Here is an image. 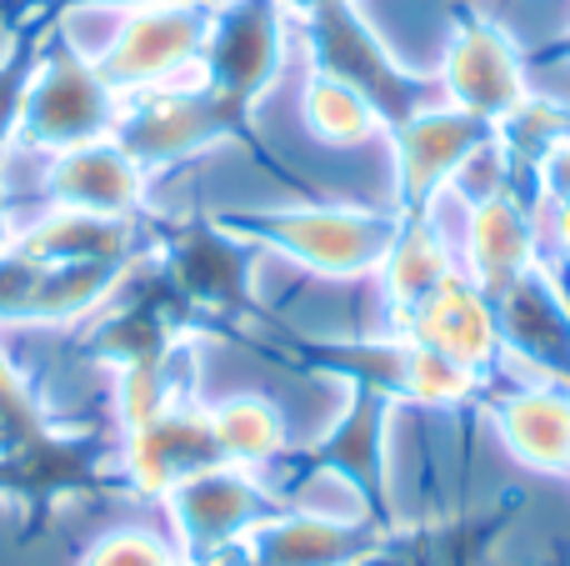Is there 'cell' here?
I'll list each match as a JSON object with an SVG mask.
<instances>
[{
  "label": "cell",
  "mask_w": 570,
  "mask_h": 566,
  "mask_svg": "<svg viewBox=\"0 0 570 566\" xmlns=\"http://www.w3.org/2000/svg\"><path fill=\"white\" fill-rule=\"evenodd\" d=\"M226 231L250 241L256 251H276L301 271L325 281L375 276L391 256L405 226V211H365V206H266V211H216Z\"/></svg>",
  "instance_id": "6da1fadb"
},
{
  "label": "cell",
  "mask_w": 570,
  "mask_h": 566,
  "mask_svg": "<svg viewBox=\"0 0 570 566\" xmlns=\"http://www.w3.org/2000/svg\"><path fill=\"white\" fill-rule=\"evenodd\" d=\"M295 30H301V46H305V56H311V70L361 90L385 130L411 120L415 110L445 100L441 80L415 76L411 66H401V60L391 56V46H385L371 20L355 10V0H325V6L295 16Z\"/></svg>",
  "instance_id": "7a4b0ae2"
},
{
  "label": "cell",
  "mask_w": 570,
  "mask_h": 566,
  "mask_svg": "<svg viewBox=\"0 0 570 566\" xmlns=\"http://www.w3.org/2000/svg\"><path fill=\"white\" fill-rule=\"evenodd\" d=\"M110 136L146 170L176 166V160H190L210 146H226V140L261 150L256 116L216 96L206 80H176V86L120 96V116Z\"/></svg>",
  "instance_id": "3957f363"
},
{
  "label": "cell",
  "mask_w": 570,
  "mask_h": 566,
  "mask_svg": "<svg viewBox=\"0 0 570 566\" xmlns=\"http://www.w3.org/2000/svg\"><path fill=\"white\" fill-rule=\"evenodd\" d=\"M391 417L395 401L381 391H351L345 411L315 437L305 451H285L276 467H291L295 477H335L365 501V517L375 531L401 537L391 491Z\"/></svg>",
  "instance_id": "277c9868"
},
{
  "label": "cell",
  "mask_w": 570,
  "mask_h": 566,
  "mask_svg": "<svg viewBox=\"0 0 570 566\" xmlns=\"http://www.w3.org/2000/svg\"><path fill=\"white\" fill-rule=\"evenodd\" d=\"M210 10L216 0H166V6L120 10V26L110 46L100 50L96 70L116 96L200 80V50L210 36Z\"/></svg>",
  "instance_id": "5b68a950"
},
{
  "label": "cell",
  "mask_w": 570,
  "mask_h": 566,
  "mask_svg": "<svg viewBox=\"0 0 570 566\" xmlns=\"http://www.w3.org/2000/svg\"><path fill=\"white\" fill-rule=\"evenodd\" d=\"M116 116H120V96L106 86L96 60L80 56L66 40L40 46L36 76H30L16 120V136L26 146L70 150L86 146V140H106L116 130Z\"/></svg>",
  "instance_id": "8992f818"
},
{
  "label": "cell",
  "mask_w": 570,
  "mask_h": 566,
  "mask_svg": "<svg viewBox=\"0 0 570 566\" xmlns=\"http://www.w3.org/2000/svg\"><path fill=\"white\" fill-rule=\"evenodd\" d=\"M291 10L281 0H216L200 50V80L230 106L250 110L271 96L291 50Z\"/></svg>",
  "instance_id": "52a82bcc"
},
{
  "label": "cell",
  "mask_w": 570,
  "mask_h": 566,
  "mask_svg": "<svg viewBox=\"0 0 570 566\" xmlns=\"http://www.w3.org/2000/svg\"><path fill=\"white\" fill-rule=\"evenodd\" d=\"M435 80H441V96L451 106L471 110L481 120H495V126L535 96L521 46L505 36L501 20L485 16L471 0L451 6V46H445Z\"/></svg>",
  "instance_id": "ba28073f"
},
{
  "label": "cell",
  "mask_w": 570,
  "mask_h": 566,
  "mask_svg": "<svg viewBox=\"0 0 570 566\" xmlns=\"http://www.w3.org/2000/svg\"><path fill=\"white\" fill-rule=\"evenodd\" d=\"M385 140L395 156V211L411 216V211L431 206L441 191H451L471 160L495 150V120L471 116L451 100H435L385 130Z\"/></svg>",
  "instance_id": "9c48e42d"
},
{
  "label": "cell",
  "mask_w": 570,
  "mask_h": 566,
  "mask_svg": "<svg viewBox=\"0 0 570 566\" xmlns=\"http://www.w3.org/2000/svg\"><path fill=\"white\" fill-rule=\"evenodd\" d=\"M256 261L261 251L226 231L216 216H190L166 231L160 276L180 291L190 311L210 316H250L256 311Z\"/></svg>",
  "instance_id": "30bf717a"
},
{
  "label": "cell",
  "mask_w": 570,
  "mask_h": 566,
  "mask_svg": "<svg viewBox=\"0 0 570 566\" xmlns=\"http://www.w3.org/2000/svg\"><path fill=\"white\" fill-rule=\"evenodd\" d=\"M501 321V377L570 391V301L551 261L531 266L495 296Z\"/></svg>",
  "instance_id": "8fae6325"
},
{
  "label": "cell",
  "mask_w": 570,
  "mask_h": 566,
  "mask_svg": "<svg viewBox=\"0 0 570 566\" xmlns=\"http://www.w3.org/2000/svg\"><path fill=\"white\" fill-rule=\"evenodd\" d=\"M546 261L541 206L521 191L495 186L485 196L465 201V236H461V271L485 291L501 296L511 281H521L531 266Z\"/></svg>",
  "instance_id": "7c38bea8"
},
{
  "label": "cell",
  "mask_w": 570,
  "mask_h": 566,
  "mask_svg": "<svg viewBox=\"0 0 570 566\" xmlns=\"http://www.w3.org/2000/svg\"><path fill=\"white\" fill-rule=\"evenodd\" d=\"M166 501H170V517H176L186 557H200L210 547L250 537L256 521H266L271 511L285 507V491L261 481L250 467H230L226 461V467H210L200 477H186Z\"/></svg>",
  "instance_id": "4fadbf2b"
},
{
  "label": "cell",
  "mask_w": 570,
  "mask_h": 566,
  "mask_svg": "<svg viewBox=\"0 0 570 566\" xmlns=\"http://www.w3.org/2000/svg\"><path fill=\"white\" fill-rule=\"evenodd\" d=\"M395 336L415 341V347L435 351V357L455 361V367L475 371V377H501V321H495V301L475 286L465 271L445 276V286L405 321Z\"/></svg>",
  "instance_id": "5bb4252c"
},
{
  "label": "cell",
  "mask_w": 570,
  "mask_h": 566,
  "mask_svg": "<svg viewBox=\"0 0 570 566\" xmlns=\"http://www.w3.org/2000/svg\"><path fill=\"white\" fill-rule=\"evenodd\" d=\"M481 411L521 467L541 477H570V391L495 377V391L491 381L481 391Z\"/></svg>",
  "instance_id": "9a60e30c"
},
{
  "label": "cell",
  "mask_w": 570,
  "mask_h": 566,
  "mask_svg": "<svg viewBox=\"0 0 570 566\" xmlns=\"http://www.w3.org/2000/svg\"><path fill=\"white\" fill-rule=\"evenodd\" d=\"M210 467H226L210 407L176 401L156 421L126 431V477L140 497H170L186 477H200Z\"/></svg>",
  "instance_id": "2e32d148"
},
{
  "label": "cell",
  "mask_w": 570,
  "mask_h": 566,
  "mask_svg": "<svg viewBox=\"0 0 570 566\" xmlns=\"http://www.w3.org/2000/svg\"><path fill=\"white\" fill-rule=\"evenodd\" d=\"M395 537L375 531L371 521L325 517L311 507H281L250 527L256 566H371L385 557Z\"/></svg>",
  "instance_id": "e0dca14e"
},
{
  "label": "cell",
  "mask_w": 570,
  "mask_h": 566,
  "mask_svg": "<svg viewBox=\"0 0 570 566\" xmlns=\"http://www.w3.org/2000/svg\"><path fill=\"white\" fill-rule=\"evenodd\" d=\"M276 351L295 371L311 377H331L351 391H381L395 407H411V341L381 331V336H295V331H276Z\"/></svg>",
  "instance_id": "ac0fdd59"
},
{
  "label": "cell",
  "mask_w": 570,
  "mask_h": 566,
  "mask_svg": "<svg viewBox=\"0 0 570 566\" xmlns=\"http://www.w3.org/2000/svg\"><path fill=\"white\" fill-rule=\"evenodd\" d=\"M455 271H461V251H455V241L445 236L441 196H435L425 211H411V216H405L391 256H385L381 271H375L381 301H385V331H401Z\"/></svg>",
  "instance_id": "d6986e66"
},
{
  "label": "cell",
  "mask_w": 570,
  "mask_h": 566,
  "mask_svg": "<svg viewBox=\"0 0 570 566\" xmlns=\"http://www.w3.org/2000/svg\"><path fill=\"white\" fill-rule=\"evenodd\" d=\"M146 176L136 156L116 146V136L86 140V146L56 150L50 166V196L66 211H90V216H136L146 201Z\"/></svg>",
  "instance_id": "ffe728a7"
},
{
  "label": "cell",
  "mask_w": 570,
  "mask_h": 566,
  "mask_svg": "<svg viewBox=\"0 0 570 566\" xmlns=\"http://www.w3.org/2000/svg\"><path fill=\"white\" fill-rule=\"evenodd\" d=\"M20 261H56V266H76V261H130L136 256V216H90V211L56 206L26 241L16 246Z\"/></svg>",
  "instance_id": "44dd1931"
},
{
  "label": "cell",
  "mask_w": 570,
  "mask_h": 566,
  "mask_svg": "<svg viewBox=\"0 0 570 566\" xmlns=\"http://www.w3.org/2000/svg\"><path fill=\"white\" fill-rule=\"evenodd\" d=\"M210 427H216L220 457L230 467H276L285 457V417L276 411V401L256 397V391H240L210 407Z\"/></svg>",
  "instance_id": "7402d4cb"
},
{
  "label": "cell",
  "mask_w": 570,
  "mask_h": 566,
  "mask_svg": "<svg viewBox=\"0 0 570 566\" xmlns=\"http://www.w3.org/2000/svg\"><path fill=\"white\" fill-rule=\"evenodd\" d=\"M301 120L321 146H335V150L371 146L375 136H385V126L371 110V100H365L361 90H351L345 80L321 76V70H311L301 86Z\"/></svg>",
  "instance_id": "603a6c76"
},
{
  "label": "cell",
  "mask_w": 570,
  "mask_h": 566,
  "mask_svg": "<svg viewBox=\"0 0 570 566\" xmlns=\"http://www.w3.org/2000/svg\"><path fill=\"white\" fill-rule=\"evenodd\" d=\"M170 562H176V552H170L166 541L156 537V531L126 527V531H110V537H100L80 566H170Z\"/></svg>",
  "instance_id": "cb8c5ba5"
},
{
  "label": "cell",
  "mask_w": 570,
  "mask_h": 566,
  "mask_svg": "<svg viewBox=\"0 0 570 566\" xmlns=\"http://www.w3.org/2000/svg\"><path fill=\"white\" fill-rule=\"evenodd\" d=\"M30 437H40V417H36V407H30L20 377L6 367V357H0V451L26 447Z\"/></svg>",
  "instance_id": "d4e9b609"
},
{
  "label": "cell",
  "mask_w": 570,
  "mask_h": 566,
  "mask_svg": "<svg viewBox=\"0 0 570 566\" xmlns=\"http://www.w3.org/2000/svg\"><path fill=\"white\" fill-rule=\"evenodd\" d=\"M535 196H541V206L570 201V130L556 136L535 160Z\"/></svg>",
  "instance_id": "484cf974"
},
{
  "label": "cell",
  "mask_w": 570,
  "mask_h": 566,
  "mask_svg": "<svg viewBox=\"0 0 570 566\" xmlns=\"http://www.w3.org/2000/svg\"><path fill=\"white\" fill-rule=\"evenodd\" d=\"M541 236H546V256L570 266V201L541 206Z\"/></svg>",
  "instance_id": "4316f807"
},
{
  "label": "cell",
  "mask_w": 570,
  "mask_h": 566,
  "mask_svg": "<svg viewBox=\"0 0 570 566\" xmlns=\"http://www.w3.org/2000/svg\"><path fill=\"white\" fill-rule=\"evenodd\" d=\"M100 6H116V10H140V6H166V0H100Z\"/></svg>",
  "instance_id": "83f0119b"
},
{
  "label": "cell",
  "mask_w": 570,
  "mask_h": 566,
  "mask_svg": "<svg viewBox=\"0 0 570 566\" xmlns=\"http://www.w3.org/2000/svg\"><path fill=\"white\" fill-rule=\"evenodd\" d=\"M291 16H305V10H315V6H325V0H281Z\"/></svg>",
  "instance_id": "f1b7e54d"
},
{
  "label": "cell",
  "mask_w": 570,
  "mask_h": 566,
  "mask_svg": "<svg viewBox=\"0 0 570 566\" xmlns=\"http://www.w3.org/2000/svg\"><path fill=\"white\" fill-rule=\"evenodd\" d=\"M546 56H561V60H570V30H566V36H561V40H556V46H551V50H546Z\"/></svg>",
  "instance_id": "f546056e"
},
{
  "label": "cell",
  "mask_w": 570,
  "mask_h": 566,
  "mask_svg": "<svg viewBox=\"0 0 570 566\" xmlns=\"http://www.w3.org/2000/svg\"><path fill=\"white\" fill-rule=\"evenodd\" d=\"M546 261H551V256H546ZM551 266H556V276H561V286H566V301H570V266H566V261H551Z\"/></svg>",
  "instance_id": "4dcf8cb0"
},
{
  "label": "cell",
  "mask_w": 570,
  "mask_h": 566,
  "mask_svg": "<svg viewBox=\"0 0 570 566\" xmlns=\"http://www.w3.org/2000/svg\"><path fill=\"white\" fill-rule=\"evenodd\" d=\"M0 251H6V196H0Z\"/></svg>",
  "instance_id": "1f68e13d"
},
{
  "label": "cell",
  "mask_w": 570,
  "mask_h": 566,
  "mask_svg": "<svg viewBox=\"0 0 570 566\" xmlns=\"http://www.w3.org/2000/svg\"><path fill=\"white\" fill-rule=\"evenodd\" d=\"M170 566H190V562H186V557H176V562H170Z\"/></svg>",
  "instance_id": "d6a6232c"
}]
</instances>
